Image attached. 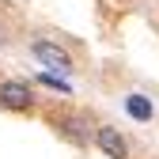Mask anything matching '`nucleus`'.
<instances>
[{
	"label": "nucleus",
	"instance_id": "nucleus-1",
	"mask_svg": "<svg viewBox=\"0 0 159 159\" xmlns=\"http://www.w3.org/2000/svg\"><path fill=\"white\" fill-rule=\"evenodd\" d=\"M30 102H34V95H30V87L23 84V80H4V84H0V106L30 110Z\"/></svg>",
	"mask_w": 159,
	"mask_h": 159
},
{
	"label": "nucleus",
	"instance_id": "nucleus-2",
	"mask_svg": "<svg viewBox=\"0 0 159 159\" xmlns=\"http://www.w3.org/2000/svg\"><path fill=\"white\" fill-rule=\"evenodd\" d=\"M34 57H38L42 65L57 68V72H68V68H72V57H68L61 46H53V42H34Z\"/></svg>",
	"mask_w": 159,
	"mask_h": 159
},
{
	"label": "nucleus",
	"instance_id": "nucleus-3",
	"mask_svg": "<svg viewBox=\"0 0 159 159\" xmlns=\"http://www.w3.org/2000/svg\"><path fill=\"white\" fill-rule=\"evenodd\" d=\"M95 144L102 148L110 159H125V136L117 133V129H110V125H102V129H95Z\"/></svg>",
	"mask_w": 159,
	"mask_h": 159
},
{
	"label": "nucleus",
	"instance_id": "nucleus-4",
	"mask_svg": "<svg viewBox=\"0 0 159 159\" xmlns=\"http://www.w3.org/2000/svg\"><path fill=\"white\" fill-rule=\"evenodd\" d=\"M125 110H129L133 121H148V117H152V98H144V95H129V98H125Z\"/></svg>",
	"mask_w": 159,
	"mask_h": 159
},
{
	"label": "nucleus",
	"instance_id": "nucleus-5",
	"mask_svg": "<svg viewBox=\"0 0 159 159\" xmlns=\"http://www.w3.org/2000/svg\"><path fill=\"white\" fill-rule=\"evenodd\" d=\"M61 125H65V133L72 136V140H76V144H84V140H87V136H91V125H87V117H65V121H61Z\"/></svg>",
	"mask_w": 159,
	"mask_h": 159
},
{
	"label": "nucleus",
	"instance_id": "nucleus-6",
	"mask_svg": "<svg viewBox=\"0 0 159 159\" xmlns=\"http://www.w3.org/2000/svg\"><path fill=\"white\" fill-rule=\"evenodd\" d=\"M38 80H42L46 87H57V91H68V84H65V80H57V76H49V72H42Z\"/></svg>",
	"mask_w": 159,
	"mask_h": 159
}]
</instances>
